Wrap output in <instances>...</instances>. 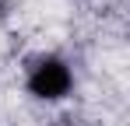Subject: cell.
Here are the masks:
<instances>
[{"mask_svg": "<svg viewBox=\"0 0 130 126\" xmlns=\"http://www.w3.org/2000/svg\"><path fill=\"white\" fill-rule=\"evenodd\" d=\"M25 91L46 105L63 102L74 91V67L56 53H42L25 67Z\"/></svg>", "mask_w": 130, "mask_h": 126, "instance_id": "1", "label": "cell"}, {"mask_svg": "<svg viewBox=\"0 0 130 126\" xmlns=\"http://www.w3.org/2000/svg\"><path fill=\"white\" fill-rule=\"evenodd\" d=\"M0 126H4V123H0Z\"/></svg>", "mask_w": 130, "mask_h": 126, "instance_id": "2", "label": "cell"}]
</instances>
